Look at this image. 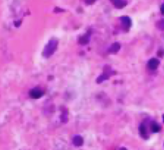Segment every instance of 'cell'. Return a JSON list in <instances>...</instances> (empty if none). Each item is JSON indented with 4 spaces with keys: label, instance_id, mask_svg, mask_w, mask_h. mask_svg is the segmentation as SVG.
<instances>
[{
    "label": "cell",
    "instance_id": "obj_10",
    "mask_svg": "<svg viewBox=\"0 0 164 150\" xmlns=\"http://www.w3.org/2000/svg\"><path fill=\"white\" fill-rule=\"evenodd\" d=\"M164 55V51L163 50H160L158 53V56L160 57H162Z\"/></svg>",
    "mask_w": 164,
    "mask_h": 150
},
{
    "label": "cell",
    "instance_id": "obj_5",
    "mask_svg": "<svg viewBox=\"0 0 164 150\" xmlns=\"http://www.w3.org/2000/svg\"><path fill=\"white\" fill-rule=\"evenodd\" d=\"M73 143L75 146H81L83 145V139L80 135H75L73 139Z\"/></svg>",
    "mask_w": 164,
    "mask_h": 150
},
{
    "label": "cell",
    "instance_id": "obj_13",
    "mask_svg": "<svg viewBox=\"0 0 164 150\" xmlns=\"http://www.w3.org/2000/svg\"><path fill=\"white\" fill-rule=\"evenodd\" d=\"M163 121L164 123V114H163Z\"/></svg>",
    "mask_w": 164,
    "mask_h": 150
},
{
    "label": "cell",
    "instance_id": "obj_2",
    "mask_svg": "<svg viewBox=\"0 0 164 150\" xmlns=\"http://www.w3.org/2000/svg\"><path fill=\"white\" fill-rule=\"evenodd\" d=\"M139 134L144 139H148L149 138L148 135V129L147 126L144 123H141L139 126Z\"/></svg>",
    "mask_w": 164,
    "mask_h": 150
},
{
    "label": "cell",
    "instance_id": "obj_6",
    "mask_svg": "<svg viewBox=\"0 0 164 150\" xmlns=\"http://www.w3.org/2000/svg\"><path fill=\"white\" fill-rule=\"evenodd\" d=\"M111 1H112L114 3L115 6L117 8H123L127 5V2L123 0H111Z\"/></svg>",
    "mask_w": 164,
    "mask_h": 150
},
{
    "label": "cell",
    "instance_id": "obj_1",
    "mask_svg": "<svg viewBox=\"0 0 164 150\" xmlns=\"http://www.w3.org/2000/svg\"><path fill=\"white\" fill-rule=\"evenodd\" d=\"M30 97L33 99H39L41 98L43 95V92L41 89L39 88H33L31 89L29 93Z\"/></svg>",
    "mask_w": 164,
    "mask_h": 150
},
{
    "label": "cell",
    "instance_id": "obj_11",
    "mask_svg": "<svg viewBox=\"0 0 164 150\" xmlns=\"http://www.w3.org/2000/svg\"><path fill=\"white\" fill-rule=\"evenodd\" d=\"M160 10H161V12L162 15H164V4H163V5L161 6Z\"/></svg>",
    "mask_w": 164,
    "mask_h": 150
},
{
    "label": "cell",
    "instance_id": "obj_3",
    "mask_svg": "<svg viewBox=\"0 0 164 150\" xmlns=\"http://www.w3.org/2000/svg\"><path fill=\"white\" fill-rule=\"evenodd\" d=\"M159 64L160 61L159 60L155 58H153L150 59L148 62V67L151 70H155L159 67Z\"/></svg>",
    "mask_w": 164,
    "mask_h": 150
},
{
    "label": "cell",
    "instance_id": "obj_7",
    "mask_svg": "<svg viewBox=\"0 0 164 150\" xmlns=\"http://www.w3.org/2000/svg\"><path fill=\"white\" fill-rule=\"evenodd\" d=\"M121 19L124 26H125V28H129V27H131V21L129 17H123L121 18Z\"/></svg>",
    "mask_w": 164,
    "mask_h": 150
},
{
    "label": "cell",
    "instance_id": "obj_8",
    "mask_svg": "<svg viewBox=\"0 0 164 150\" xmlns=\"http://www.w3.org/2000/svg\"><path fill=\"white\" fill-rule=\"evenodd\" d=\"M119 49H120L119 44L118 43H115L112 46V47L110 48V51L111 52L116 53L119 50Z\"/></svg>",
    "mask_w": 164,
    "mask_h": 150
},
{
    "label": "cell",
    "instance_id": "obj_9",
    "mask_svg": "<svg viewBox=\"0 0 164 150\" xmlns=\"http://www.w3.org/2000/svg\"><path fill=\"white\" fill-rule=\"evenodd\" d=\"M156 27L159 29L164 31V19H161L157 22Z\"/></svg>",
    "mask_w": 164,
    "mask_h": 150
},
{
    "label": "cell",
    "instance_id": "obj_4",
    "mask_svg": "<svg viewBox=\"0 0 164 150\" xmlns=\"http://www.w3.org/2000/svg\"><path fill=\"white\" fill-rule=\"evenodd\" d=\"M150 129L152 133H158L161 130V127L155 121H153L150 123Z\"/></svg>",
    "mask_w": 164,
    "mask_h": 150
},
{
    "label": "cell",
    "instance_id": "obj_12",
    "mask_svg": "<svg viewBox=\"0 0 164 150\" xmlns=\"http://www.w3.org/2000/svg\"><path fill=\"white\" fill-rule=\"evenodd\" d=\"M119 150H128L125 147H122V148H121Z\"/></svg>",
    "mask_w": 164,
    "mask_h": 150
}]
</instances>
